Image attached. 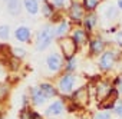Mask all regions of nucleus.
<instances>
[{"label":"nucleus","instance_id":"obj_1","mask_svg":"<svg viewBox=\"0 0 122 119\" xmlns=\"http://www.w3.org/2000/svg\"><path fill=\"white\" fill-rule=\"evenodd\" d=\"M55 36H56V27H53V26H50V25L42 27L40 32L37 33V40H36V47H37V50L46 49V47L52 43V40H53Z\"/></svg>","mask_w":122,"mask_h":119},{"label":"nucleus","instance_id":"obj_2","mask_svg":"<svg viewBox=\"0 0 122 119\" xmlns=\"http://www.w3.org/2000/svg\"><path fill=\"white\" fill-rule=\"evenodd\" d=\"M59 46H60V49H62L66 60L73 59V56H75V53L78 50V45H76V42L72 37H62L59 40Z\"/></svg>","mask_w":122,"mask_h":119},{"label":"nucleus","instance_id":"obj_3","mask_svg":"<svg viewBox=\"0 0 122 119\" xmlns=\"http://www.w3.org/2000/svg\"><path fill=\"white\" fill-rule=\"evenodd\" d=\"M75 82H76V78L73 75H71V73L63 75L62 78H60V80H59V85H57L59 92L63 93V95L71 93L72 89H73V86H75Z\"/></svg>","mask_w":122,"mask_h":119},{"label":"nucleus","instance_id":"obj_4","mask_svg":"<svg viewBox=\"0 0 122 119\" xmlns=\"http://www.w3.org/2000/svg\"><path fill=\"white\" fill-rule=\"evenodd\" d=\"M73 102L76 106H86L89 103V89L86 86L79 88L75 93H73Z\"/></svg>","mask_w":122,"mask_h":119},{"label":"nucleus","instance_id":"obj_5","mask_svg":"<svg viewBox=\"0 0 122 119\" xmlns=\"http://www.w3.org/2000/svg\"><path fill=\"white\" fill-rule=\"evenodd\" d=\"M85 15V9H83V3L81 2H72L69 6V17L75 22H81L82 17Z\"/></svg>","mask_w":122,"mask_h":119},{"label":"nucleus","instance_id":"obj_6","mask_svg":"<svg viewBox=\"0 0 122 119\" xmlns=\"http://www.w3.org/2000/svg\"><path fill=\"white\" fill-rule=\"evenodd\" d=\"M113 63H115V52L112 50L105 52L99 59V68L102 70H109L113 66Z\"/></svg>","mask_w":122,"mask_h":119},{"label":"nucleus","instance_id":"obj_7","mask_svg":"<svg viewBox=\"0 0 122 119\" xmlns=\"http://www.w3.org/2000/svg\"><path fill=\"white\" fill-rule=\"evenodd\" d=\"M46 63H47V69L50 72H57L62 68V57L57 53H50L46 59Z\"/></svg>","mask_w":122,"mask_h":119},{"label":"nucleus","instance_id":"obj_8","mask_svg":"<svg viewBox=\"0 0 122 119\" xmlns=\"http://www.w3.org/2000/svg\"><path fill=\"white\" fill-rule=\"evenodd\" d=\"M112 90H113V88H112L109 83H106V82H99V83L96 85V96H98L99 102H102L103 99H106L108 95H109Z\"/></svg>","mask_w":122,"mask_h":119},{"label":"nucleus","instance_id":"obj_9","mask_svg":"<svg viewBox=\"0 0 122 119\" xmlns=\"http://www.w3.org/2000/svg\"><path fill=\"white\" fill-rule=\"evenodd\" d=\"M118 95H119V92H118L116 89H113V90L108 95V98H106V99H103V100L101 102V108H102V109H113V108H115V106H113V103L116 102Z\"/></svg>","mask_w":122,"mask_h":119},{"label":"nucleus","instance_id":"obj_10","mask_svg":"<svg viewBox=\"0 0 122 119\" xmlns=\"http://www.w3.org/2000/svg\"><path fill=\"white\" fill-rule=\"evenodd\" d=\"M30 93H32V102L35 105H43L47 99V96L40 90V88H32Z\"/></svg>","mask_w":122,"mask_h":119},{"label":"nucleus","instance_id":"obj_11","mask_svg":"<svg viewBox=\"0 0 122 119\" xmlns=\"http://www.w3.org/2000/svg\"><path fill=\"white\" fill-rule=\"evenodd\" d=\"M30 29L26 27V26H19L15 32V36L19 42H29L30 40Z\"/></svg>","mask_w":122,"mask_h":119},{"label":"nucleus","instance_id":"obj_12","mask_svg":"<svg viewBox=\"0 0 122 119\" xmlns=\"http://www.w3.org/2000/svg\"><path fill=\"white\" fill-rule=\"evenodd\" d=\"M62 112H63V103L60 102V100H55L53 103H50V106L46 110V113L50 115V116H57Z\"/></svg>","mask_w":122,"mask_h":119},{"label":"nucleus","instance_id":"obj_13","mask_svg":"<svg viewBox=\"0 0 122 119\" xmlns=\"http://www.w3.org/2000/svg\"><path fill=\"white\" fill-rule=\"evenodd\" d=\"M72 39L76 42L78 46H81V45H83V43L88 42V35H86V32L82 30V29H75L73 33H72Z\"/></svg>","mask_w":122,"mask_h":119},{"label":"nucleus","instance_id":"obj_14","mask_svg":"<svg viewBox=\"0 0 122 119\" xmlns=\"http://www.w3.org/2000/svg\"><path fill=\"white\" fill-rule=\"evenodd\" d=\"M6 7H7V12L13 16H17L20 13V0H6Z\"/></svg>","mask_w":122,"mask_h":119},{"label":"nucleus","instance_id":"obj_15","mask_svg":"<svg viewBox=\"0 0 122 119\" xmlns=\"http://www.w3.org/2000/svg\"><path fill=\"white\" fill-rule=\"evenodd\" d=\"M103 47H105V43H103L102 39H92V40L89 42V49H91V52H92L93 55L101 53V52L103 50Z\"/></svg>","mask_w":122,"mask_h":119},{"label":"nucleus","instance_id":"obj_16","mask_svg":"<svg viewBox=\"0 0 122 119\" xmlns=\"http://www.w3.org/2000/svg\"><path fill=\"white\" fill-rule=\"evenodd\" d=\"M23 6L30 15H36L39 12V3L37 0H23Z\"/></svg>","mask_w":122,"mask_h":119},{"label":"nucleus","instance_id":"obj_17","mask_svg":"<svg viewBox=\"0 0 122 119\" xmlns=\"http://www.w3.org/2000/svg\"><path fill=\"white\" fill-rule=\"evenodd\" d=\"M96 22H98V16H96L95 13H89V15L86 16V19H85V29H86L88 32H91V30L95 27Z\"/></svg>","mask_w":122,"mask_h":119},{"label":"nucleus","instance_id":"obj_18","mask_svg":"<svg viewBox=\"0 0 122 119\" xmlns=\"http://www.w3.org/2000/svg\"><path fill=\"white\" fill-rule=\"evenodd\" d=\"M39 88H40V90H42L47 98H52V96H55V95L57 93L56 88H55L53 85H50V83H42Z\"/></svg>","mask_w":122,"mask_h":119},{"label":"nucleus","instance_id":"obj_19","mask_svg":"<svg viewBox=\"0 0 122 119\" xmlns=\"http://www.w3.org/2000/svg\"><path fill=\"white\" fill-rule=\"evenodd\" d=\"M55 6L52 5V3H49V2H43V7H42V12H43V16L45 17H52L53 15H55Z\"/></svg>","mask_w":122,"mask_h":119},{"label":"nucleus","instance_id":"obj_20","mask_svg":"<svg viewBox=\"0 0 122 119\" xmlns=\"http://www.w3.org/2000/svg\"><path fill=\"white\" fill-rule=\"evenodd\" d=\"M69 27H71V25L66 20H62V22H60V25L56 27V36H63L69 30Z\"/></svg>","mask_w":122,"mask_h":119},{"label":"nucleus","instance_id":"obj_21","mask_svg":"<svg viewBox=\"0 0 122 119\" xmlns=\"http://www.w3.org/2000/svg\"><path fill=\"white\" fill-rule=\"evenodd\" d=\"M82 2H83V7L88 12H93L98 7V5H99L101 0H82Z\"/></svg>","mask_w":122,"mask_h":119},{"label":"nucleus","instance_id":"obj_22","mask_svg":"<svg viewBox=\"0 0 122 119\" xmlns=\"http://www.w3.org/2000/svg\"><path fill=\"white\" fill-rule=\"evenodd\" d=\"M9 36H10V27L6 25H2L0 26V39L6 40V39H9Z\"/></svg>","mask_w":122,"mask_h":119},{"label":"nucleus","instance_id":"obj_23","mask_svg":"<svg viewBox=\"0 0 122 119\" xmlns=\"http://www.w3.org/2000/svg\"><path fill=\"white\" fill-rule=\"evenodd\" d=\"M105 17H108V19H116V17H118V10H116V7H113V6L108 7V10L105 12Z\"/></svg>","mask_w":122,"mask_h":119},{"label":"nucleus","instance_id":"obj_24","mask_svg":"<svg viewBox=\"0 0 122 119\" xmlns=\"http://www.w3.org/2000/svg\"><path fill=\"white\" fill-rule=\"evenodd\" d=\"M93 119H111V112L109 110H101L95 115Z\"/></svg>","mask_w":122,"mask_h":119},{"label":"nucleus","instance_id":"obj_25","mask_svg":"<svg viewBox=\"0 0 122 119\" xmlns=\"http://www.w3.org/2000/svg\"><path fill=\"white\" fill-rule=\"evenodd\" d=\"M66 2L72 3L71 0H52V5L57 9H62V7H66Z\"/></svg>","mask_w":122,"mask_h":119},{"label":"nucleus","instance_id":"obj_26","mask_svg":"<svg viewBox=\"0 0 122 119\" xmlns=\"http://www.w3.org/2000/svg\"><path fill=\"white\" fill-rule=\"evenodd\" d=\"M12 53H13V56H15V57L20 59V57H25V55H26V50H25V49H19V47H15Z\"/></svg>","mask_w":122,"mask_h":119},{"label":"nucleus","instance_id":"obj_27","mask_svg":"<svg viewBox=\"0 0 122 119\" xmlns=\"http://www.w3.org/2000/svg\"><path fill=\"white\" fill-rule=\"evenodd\" d=\"M7 92H9V88H7L6 85H0V102L6 99Z\"/></svg>","mask_w":122,"mask_h":119},{"label":"nucleus","instance_id":"obj_28","mask_svg":"<svg viewBox=\"0 0 122 119\" xmlns=\"http://www.w3.org/2000/svg\"><path fill=\"white\" fill-rule=\"evenodd\" d=\"M32 110H29V109H23L22 112H20V119H32Z\"/></svg>","mask_w":122,"mask_h":119},{"label":"nucleus","instance_id":"obj_29","mask_svg":"<svg viewBox=\"0 0 122 119\" xmlns=\"http://www.w3.org/2000/svg\"><path fill=\"white\" fill-rule=\"evenodd\" d=\"M76 68V59H71V60H68V65H66V72H72L73 69Z\"/></svg>","mask_w":122,"mask_h":119},{"label":"nucleus","instance_id":"obj_30","mask_svg":"<svg viewBox=\"0 0 122 119\" xmlns=\"http://www.w3.org/2000/svg\"><path fill=\"white\" fill-rule=\"evenodd\" d=\"M113 112L122 118V100H119V102L115 105V108H113Z\"/></svg>","mask_w":122,"mask_h":119},{"label":"nucleus","instance_id":"obj_31","mask_svg":"<svg viewBox=\"0 0 122 119\" xmlns=\"http://www.w3.org/2000/svg\"><path fill=\"white\" fill-rule=\"evenodd\" d=\"M115 86H118V89H116V90H118L119 93H122V75L115 80Z\"/></svg>","mask_w":122,"mask_h":119},{"label":"nucleus","instance_id":"obj_32","mask_svg":"<svg viewBox=\"0 0 122 119\" xmlns=\"http://www.w3.org/2000/svg\"><path fill=\"white\" fill-rule=\"evenodd\" d=\"M116 40H118V43L122 46V32H119V33H118V36H116Z\"/></svg>","mask_w":122,"mask_h":119},{"label":"nucleus","instance_id":"obj_33","mask_svg":"<svg viewBox=\"0 0 122 119\" xmlns=\"http://www.w3.org/2000/svg\"><path fill=\"white\" fill-rule=\"evenodd\" d=\"M118 6H119V9L122 10V0H118Z\"/></svg>","mask_w":122,"mask_h":119},{"label":"nucleus","instance_id":"obj_34","mask_svg":"<svg viewBox=\"0 0 122 119\" xmlns=\"http://www.w3.org/2000/svg\"><path fill=\"white\" fill-rule=\"evenodd\" d=\"M43 2H45V0H43Z\"/></svg>","mask_w":122,"mask_h":119},{"label":"nucleus","instance_id":"obj_35","mask_svg":"<svg viewBox=\"0 0 122 119\" xmlns=\"http://www.w3.org/2000/svg\"><path fill=\"white\" fill-rule=\"evenodd\" d=\"M53 119H55V118H53Z\"/></svg>","mask_w":122,"mask_h":119}]
</instances>
